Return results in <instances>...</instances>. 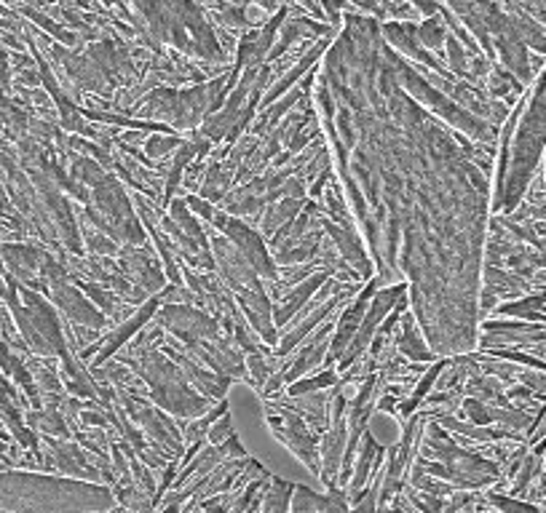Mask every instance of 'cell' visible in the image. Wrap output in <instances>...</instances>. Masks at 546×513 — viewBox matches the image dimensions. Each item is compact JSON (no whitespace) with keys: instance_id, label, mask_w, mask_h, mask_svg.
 <instances>
[{"instance_id":"obj_1","label":"cell","mask_w":546,"mask_h":513,"mask_svg":"<svg viewBox=\"0 0 546 513\" xmlns=\"http://www.w3.org/2000/svg\"><path fill=\"white\" fill-rule=\"evenodd\" d=\"M116 506L105 484L27 471L0 474V513H108Z\"/></svg>"},{"instance_id":"obj_4","label":"cell","mask_w":546,"mask_h":513,"mask_svg":"<svg viewBox=\"0 0 546 513\" xmlns=\"http://www.w3.org/2000/svg\"><path fill=\"white\" fill-rule=\"evenodd\" d=\"M292 492H295V484H290V482H284L279 476H271L268 484H265L260 513H287L290 503H292Z\"/></svg>"},{"instance_id":"obj_3","label":"cell","mask_w":546,"mask_h":513,"mask_svg":"<svg viewBox=\"0 0 546 513\" xmlns=\"http://www.w3.org/2000/svg\"><path fill=\"white\" fill-rule=\"evenodd\" d=\"M351 506L346 500V490L333 487L327 495H316L308 487H295L292 503L287 513H349Z\"/></svg>"},{"instance_id":"obj_5","label":"cell","mask_w":546,"mask_h":513,"mask_svg":"<svg viewBox=\"0 0 546 513\" xmlns=\"http://www.w3.org/2000/svg\"><path fill=\"white\" fill-rule=\"evenodd\" d=\"M228 436H233V420H230V415L225 412L212 428H209V436H206V441L209 444H222Z\"/></svg>"},{"instance_id":"obj_2","label":"cell","mask_w":546,"mask_h":513,"mask_svg":"<svg viewBox=\"0 0 546 513\" xmlns=\"http://www.w3.org/2000/svg\"><path fill=\"white\" fill-rule=\"evenodd\" d=\"M265 420L273 431V436L279 441H284L303 463L311 474H322V460H319V433L298 415L292 412L287 404H282L279 398H265Z\"/></svg>"}]
</instances>
